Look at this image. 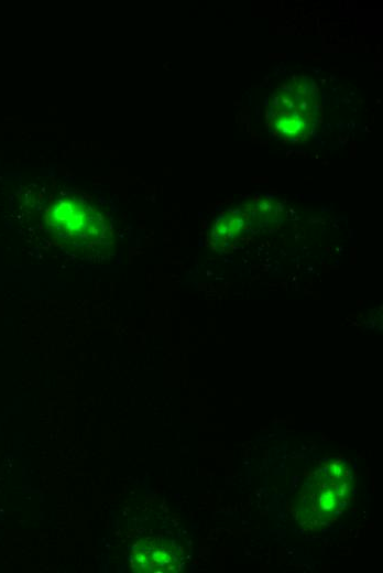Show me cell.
<instances>
[{"instance_id": "obj_1", "label": "cell", "mask_w": 383, "mask_h": 573, "mask_svg": "<svg viewBox=\"0 0 383 573\" xmlns=\"http://www.w3.org/2000/svg\"><path fill=\"white\" fill-rule=\"evenodd\" d=\"M46 223L55 237L85 255H98L112 245L111 228L89 198L68 192L51 205Z\"/></svg>"}, {"instance_id": "obj_5", "label": "cell", "mask_w": 383, "mask_h": 573, "mask_svg": "<svg viewBox=\"0 0 383 573\" xmlns=\"http://www.w3.org/2000/svg\"><path fill=\"white\" fill-rule=\"evenodd\" d=\"M243 219L237 215H229L219 219L212 230V237L217 242H223L226 239L232 238L243 228Z\"/></svg>"}, {"instance_id": "obj_2", "label": "cell", "mask_w": 383, "mask_h": 573, "mask_svg": "<svg viewBox=\"0 0 383 573\" xmlns=\"http://www.w3.org/2000/svg\"><path fill=\"white\" fill-rule=\"evenodd\" d=\"M320 115L317 84L307 76H294L271 96L267 126L278 138L306 141L315 132Z\"/></svg>"}, {"instance_id": "obj_3", "label": "cell", "mask_w": 383, "mask_h": 573, "mask_svg": "<svg viewBox=\"0 0 383 573\" xmlns=\"http://www.w3.org/2000/svg\"><path fill=\"white\" fill-rule=\"evenodd\" d=\"M352 491L348 466L340 461L327 462L304 484L296 502V515L305 526H325L346 507Z\"/></svg>"}, {"instance_id": "obj_4", "label": "cell", "mask_w": 383, "mask_h": 573, "mask_svg": "<svg viewBox=\"0 0 383 573\" xmlns=\"http://www.w3.org/2000/svg\"><path fill=\"white\" fill-rule=\"evenodd\" d=\"M183 560L179 547L160 538L138 541L130 555L132 570L141 573L178 572L183 566Z\"/></svg>"}]
</instances>
